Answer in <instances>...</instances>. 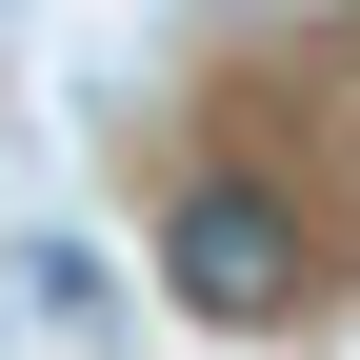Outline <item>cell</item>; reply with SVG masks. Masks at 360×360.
Masks as SVG:
<instances>
[{
    "mask_svg": "<svg viewBox=\"0 0 360 360\" xmlns=\"http://www.w3.org/2000/svg\"><path fill=\"white\" fill-rule=\"evenodd\" d=\"M160 281H180V321H281L300 300V200L281 180H180L160 200Z\"/></svg>",
    "mask_w": 360,
    "mask_h": 360,
    "instance_id": "6da1fadb",
    "label": "cell"
},
{
    "mask_svg": "<svg viewBox=\"0 0 360 360\" xmlns=\"http://www.w3.org/2000/svg\"><path fill=\"white\" fill-rule=\"evenodd\" d=\"M20 300H40V321H80V340L120 321V281H101V240H20Z\"/></svg>",
    "mask_w": 360,
    "mask_h": 360,
    "instance_id": "7a4b0ae2",
    "label": "cell"
}]
</instances>
